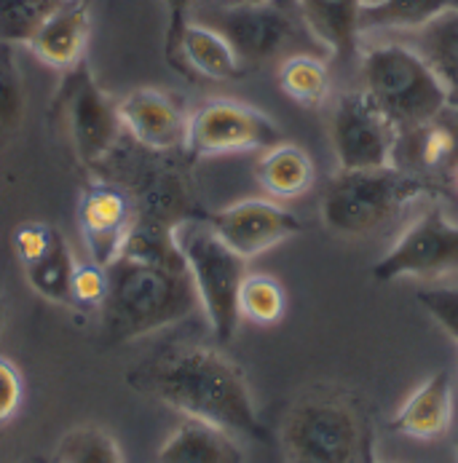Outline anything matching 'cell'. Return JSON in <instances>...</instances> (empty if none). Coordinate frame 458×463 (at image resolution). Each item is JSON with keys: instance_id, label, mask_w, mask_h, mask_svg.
Returning <instances> with one entry per match:
<instances>
[{"instance_id": "1", "label": "cell", "mask_w": 458, "mask_h": 463, "mask_svg": "<svg viewBox=\"0 0 458 463\" xmlns=\"http://www.w3.org/2000/svg\"><path fill=\"white\" fill-rule=\"evenodd\" d=\"M108 270L102 303L105 332L124 343L164 330L198 308L196 289L177 250L145 233H131L127 247Z\"/></svg>"}, {"instance_id": "2", "label": "cell", "mask_w": 458, "mask_h": 463, "mask_svg": "<svg viewBox=\"0 0 458 463\" xmlns=\"http://www.w3.org/2000/svg\"><path fill=\"white\" fill-rule=\"evenodd\" d=\"M142 386L183 418L212 423L234 437H261V418L244 373L209 345L164 351L142 375Z\"/></svg>"}, {"instance_id": "3", "label": "cell", "mask_w": 458, "mask_h": 463, "mask_svg": "<svg viewBox=\"0 0 458 463\" xmlns=\"http://www.w3.org/2000/svg\"><path fill=\"white\" fill-rule=\"evenodd\" d=\"M287 463H373V431L357 397L317 386L298 397L281 423Z\"/></svg>"}, {"instance_id": "4", "label": "cell", "mask_w": 458, "mask_h": 463, "mask_svg": "<svg viewBox=\"0 0 458 463\" xmlns=\"http://www.w3.org/2000/svg\"><path fill=\"white\" fill-rule=\"evenodd\" d=\"M432 194V185L396 164L381 169L338 172L322 196V220L329 233L362 239L389 228L413 203Z\"/></svg>"}, {"instance_id": "5", "label": "cell", "mask_w": 458, "mask_h": 463, "mask_svg": "<svg viewBox=\"0 0 458 463\" xmlns=\"http://www.w3.org/2000/svg\"><path fill=\"white\" fill-rule=\"evenodd\" d=\"M191 19L215 27L236 52L239 62L261 67L292 54L329 57L309 30L298 0H258L228 8H196Z\"/></svg>"}, {"instance_id": "6", "label": "cell", "mask_w": 458, "mask_h": 463, "mask_svg": "<svg viewBox=\"0 0 458 463\" xmlns=\"http://www.w3.org/2000/svg\"><path fill=\"white\" fill-rule=\"evenodd\" d=\"M365 91L384 108L399 132L421 129L451 105L429 62L407 43H378L362 54Z\"/></svg>"}, {"instance_id": "7", "label": "cell", "mask_w": 458, "mask_h": 463, "mask_svg": "<svg viewBox=\"0 0 458 463\" xmlns=\"http://www.w3.org/2000/svg\"><path fill=\"white\" fill-rule=\"evenodd\" d=\"M169 241L183 258L196 289L198 308L220 343H228L242 322L239 287L247 276V260L236 255L209 222L183 220L169 228Z\"/></svg>"}, {"instance_id": "8", "label": "cell", "mask_w": 458, "mask_h": 463, "mask_svg": "<svg viewBox=\"0 0 458 463\" xmlns=\"http://www.w3.org/2000/svg\"><path fill=\"white\" fill-rule=\"evenodd\" d=\"M332 150L343 172L381 169L396 164L399 127L384 113V108L365 91L340 94L329 121Z\"/></svg>"}, {"instance_id": "9", "label": "cell", "mask_w": 458, "mask_h": 463, "mask_svg": "<svg viewBox=\"0 0 458 463\" xmlns=\"http://www.w3.org/2000/svg\"><path fill=\"white\" fill-rule=\"evenodd\" d=\"M458 270V222L440 203L426 206L373 265L376 281L443 279Z\"/></svg>"}, {"instance_id": "10", "label": "cell", "mask_w": 458, "mask_h": 463, "mask_svg": "<svg viewBox=\"0 0 458 463\" xmlns=\"http://www.w3.org/2000/svg\"><path fill=\"white\" fill-rule=\"evenodd\" d=\"M60 116L65 121L75 156L89 166L110 156L124 129L119 116V102H113L102 91V86L97 83V78L86 65L67 70L60 91Z\"/></svg>"}, {"instance_id": "11", "label": "cell", "mask_w": 458, "mask_h": 463, "mask_svg": "<svg viewBox=\"0 0 458 463\" xmlns=\"http://www.w3.org/2000/svg\"><path fill=\"white\" fill-rule=\"evenodd\" d=\"M281 142L279 127L250 105L234 99H212L204 102L188 116V137L186 147L194 156H231L268 150Z\"/></svg>"}, {"instance_id": "12", "label": "cell", "mask_w": 458, "mask_h": 463, "mask_svg": "<svg viewBox=\"0 0 458 463\" xmlns=\"http://www.w3.org/2000/svg\"><path fill=\"white\" fill-rule=\"evenodd\" d=\"M209 225L215 233L244 260L271 252L287 239L303 231L301 220L273 201L247 199L236 201L212 214Z\"/></svg>"}, {"instance_id": "13", "label": "cell", "mask_w": 458, "mask_h": 463, "mask_svg": "<svg viewBox=\"0 0 458 463\" xmlns=\"http://www.w3.org/2000/svg\"><path fill=\"white\" fill-rule=\"evenodd\" d=\"M131 201L113 185H91L78 201V228L89 263L108 268L134 233Z\"/></svg>"}, {"instance_id": "14", "label": "cell", "mask_w": 458, "mask_h": 463, "mask_svg": "<svg viewBox=\"0 0 458 463\" xmlns=\"http://www.w3.org/2000/svg\"><path fill=\"white\" fill-rule=\"evenodd\" d=\"M119 116L124 132L131 134L137 145L153 153H167L186 147L188 116L183 105L158 89H134L119 102Z\"/></svg>"}, {"instance_id": "15", "label": "cell", "mask_w": 458, "mask_h": 463, "mask_svg": "<svg viewBox=\"0 0 458 463\" xmlns=\"http://www.w3.org/2000/svg\"><path fill=\"white\" fill-rule=\"evenodd\" d=\"M453 423V378L448 370L432 373L392 418V429L402 437L432 442L451 431Z\"/></svg>"}, {"instance_id": "16", "label": "cell", "mask_w": 458, "mask_h": 463, "mask_svg": "<svg viewBox=\"0 0 458 463\" xmlns=\"http://www.w3.org/2000/svg\"><path fill=\"white\" fill-rule=\"evenodd\" d=\"M89 38V8L83 0H67L62 8H57L41 30L30 38L27 49L49 67L70 70L81 65L83 49Z\"/></svg>"}, {"instance_id": "17", "label": "cell", "mask_w": 458, "mask_h": 463, "mask_svg": "<svg viewBox=\"0 0 458 463\" xmlns=\"http://www.w3.org/2000/svg\"><path fill=\"white\" fill-rule=\"evenodd\" d=\"M169 62L188 67L191 72L209 80H234L244 75V65L239 62L234 46L215 27L196 19H188V24L183 27Z\"/></svg>"}, {"instance_id": "18", "label": "cell", "mask_w": 458, "mask_h": 463, "mask_svg": "<svg viewBox=\"0 0 458 463\" xmlns=\"http://www.w3.org/2000/svg\"><path fill=\"white\" fill-rule=\"evenodd\" d=\"M309 30L338 60H351L359 54L362 38V8L365 0H298Z\"/></svg>"}, {"instance_id": "19", "label": "cell", "mask_w": 458, "mask_h": 463, "mask_svg": "<svg viewBox=\"0 0 458 463\" xmlns=\"http://www.w3.org/2000/svg\"><path fill=\"white\" fill-rule=\"evenodd\" d=\"M158 463H242V448L236 437L204 423L183 418V423L158 448Z\"/></svg>"}, {"instance_id": "20", "label": "cell", "mask_w": 458, "mask_h": 463, "mask_svg": "<svg viewBox=\"0 0 458 463\" xmlns=\"http://www.w3.org/2000/svg\"><path fill=\"white\" fill-rule=\"evenodd\" d=\"M255 177L261 188L279 201H292L306 196L314 188V161L295 142H276L262 150Z\"/></svg>"}, {"instance_id": "21", "label": "cell", "mask_w": 458, "mask_h": 463, "mask_svg": "<svg viewBox=\"0 0 458 463\" xmlns=\"http://www.w3.org/2000/svg\"><path fill=\"white\" fill-rule=\"evenodd\" d=\"M407 46L429 62L448 91V102L458 108V11L413 30Z\"/></svg>"}, {"instance_id": "22", "label": "cell", "mask_w": 458, "mask_h": 463, "mask_svg": "<svg viewBox=\"0 0 458 463\" xmlns=\"http://www.w3.org/2000/svg\"><path fill=\"white\" fill-rule=\"evenodd\" d=\"M451 11H458V0H373L365 3L359 27L362 33H373V30L413 33Z\"/></svg>"}, {"instance_id": "23", "label": "cell", "mask_w": 458, "mask_h": 463, "mask_svg": "<svg viewBox=\"0 0 458 463\" xmlns=\"http://www.w3.org/2000/svg\"><path fill=\"white\" fill-rule=\"evenodd\" d=\"M279 89L301 108H320L329 97V70L325 57L292 54L279 65Z\"/></svg>"}, {"instance_id": "24", "label": "cell", "mask_w": 458, "mask_h": 463, "mask_svg": "<svg viewBox=\"0 0 458 463\" xmlns=\"http://www.w3.org/2000/svg\"><path fill=\"white\" fill-rule=\"evenodd\" d=\"M75 265L78 263L72 260V252L60 233V239L35 263L24 265V279L41 298L54 303H70V281Z\"/></svg>"}, {"instance_id": "25", "label": "cell", "mask_w": 458, "mask_h": 463, "mask_svg": "<svg viewBox=\"0 0 458 463\" xmlns=\"http://www.w3.org/2000/svg\"><path fill=\"white\" fill-rule=\"evenodd\" d=\"M287 311V292L284 287L268 276V273H247L242 287H239V317L261 325V327H271L276 322L284 319Z\"/></svg>"}, {"instance_id": "26", "label": "cell", "mask_w": 458, "mask_h": 463, "mask_svg": "<svg viewBox=\"0 0 458 463\" xmlns=\"http://www.w3.org/2000/svg\"><path fill=\"white\" fill-rule=\"evenodd\" d=\"M27 113L24 75L16 62V46L0 43V145L11 142Z\"/></svg>"}, {"instance_id": "27", "label": "cell", "mask_w": 458, "mask_h": 463, "mask_svg": "<svg viewBox=\"0 0 458 463\" xmlns=\"http://www.w3.org/2000/svg\"><path fill=\"white\" fill-rule=\"evenodd\" d=\"M57 463H124V453L108 429L83 423L57 442Z\"/></svg>"}, {"instance_id": "28", "label": "cell", "mask_w": 458, "mask_h": 463, "mask_svg": "<svg viewBox=\"0 0 458 463\" xmlns=\"http://www.w3.org/2000/svg\"><path fill=\"white\" fill-rule=\"evenodd\" d=\"M67 0H0V43L27 46L41 24Z\"/></svg>"}, {"instance_id": "29", "label": "cell", "mask_w": 458, "mask_h": 463, "mask_svg": "<svg viewBox=\"0 0 458 463\" xmlns=\"http://www.w3.org/2000/svg\"><path fill=\"white\" fill-rule=\"evenodd\" d=\"M413 134H418L415 158L421 161L424 169H437L456 156V137L448 127L432 121L421 129H413Z\"/></svg>"}, {"instance_id": "30", "label": "cell", "mask_w": 458, "mask_h": 463, "mask_svg": "<svg viewBox=\"0 0 458 463\" xmlns=\"http://www.w3.org/2000/svg\"><path fill=\"white\" fill-rule=\"evenodd\" d=\"M108 295V270L94 263L75 265L70 281V303L81 308H102Z\"/></svg>"}, {"instance_id": "31", "label": "cell", "mask_w": 458, "mask_h": 463, "mask_svg": "<svg viewBox=\"0 0 458 463\" xmlns=\"http://www.w3.org/2000/svg\"><path fill=\"white\" fill-rule=\"evenodd\" d=\"M60 239V231L46 225V222H24L16 228L14 233V250L22 268L30 263H35L54 241Z\"/></svg>"}, {"instance_id": "32", "label": "cell", "mask_w": 458, "mask_h": 463, "mask_svg": "<svg viewBox=\"0 0 458 463\" xmlns=\"http://www.w3.org/2000/svg\"><path fill=\"white\" fill-rule=\"evenodd\" d=\"M418 303L429 311V317L458 340V287H434L418 292Z\"/></svg>"}, {"instance_id": "33", "label": "cell", "mask_w": 458, "mask_h": 463, "mask_svg": "<svg viewBox=\"0 0 458 463\" xmlns=\"http://www.w3.org/2000/svg\"><path fill=\"white\" fill-rule=\"evenodd\" d=\"M24 399V383H22V373L16 370V364L5 356H0V426L8 423Z\"/></svg>"}, {"instance_id": "34", "label": "cell", "mask_w": 458, "mask_h": 463, "mask_svg": "<svg viewBox=\"0 0 458 463\" xmlns=\"http://www.w3.org/2000/svg\"><path fill=\"white\" fill-rule=\"evenodd\" d=\"M164 8H167V57L172 54L183 27L188 24L191 19V11L196 5V0H161Z\"/></svg>"}, {"instance_id": "35", "label": "cell", "mask_w": 458, "mask_h": 463, "mask_svg": "<svg viewBox=\"0 0 458 463\" xmlns=\"http://www.w3.org/2000/svg\"><path fill=\"white\" fill-rule=\"evenodd\" d=\"M242 3H258V0H196L194 11L196 8H228V5H242Z\"/></svg>"}, {"instance_id": "36", "label": "cell", "mask_w": 458, "mask_h": 463, "mask_svg": "<svg viewBox=\"0 0 458 463\" xmlns=\"http://www.w3.org/2000/svg\"><path fill=\"white\" fill-rule=\"evenodd\" d=\"M3 322H5V306H3V300H0V332H3Z\"/></svg>"}, {"instance_id": "37", "label": "cell", "mask_w": 458, "mask_h": 463, "mask_svg": "<svg viewBox=\"0 0 458 463\" xmlns=\"http://www.w3.org/2000/svg\"><path fill=\"white\" fill-rule=\"evenodd\" d=\"M19 463H41V461H19Z\"/></svg>"}, {"instance_id": "38", "label": "cell", "mask_w": 458, "mask_h": 463, "mask_svg": "<svg viewBox=\"0 0 458 463\" xmlns=\"http://www.w3.org/2000/svg\"><path fill=\"white\" fill-rule=\"evenodd\" d=\"M365 3H373V0H365Z\"/></svg>"}, {"instance_id": "39", "label": "cell", "mask_w": 458, "mask_h": 463, "mask_svg": "<svg viewBox=\"0 0 458 463\" xmlns=\"http://www.w3.org/2000/svg\"><path fill=\"white\" fill-rule=\"evenodd\" d=\"M456 185H458V177H456Z\"/></svg>"}, {"instance_id": "40", "label": "cell", "mask_w": 458, "mask_h": 463, "mask_svg": "<svg viewBox=\"0 0 458 463\" xmlns=\"http://www.w3.org/2000/svg\"><path fill=\"white\" fill-rule=\"evenodd\" d=\"M373 463H378V461H373Z\"/></svg>"}]
</instances>
